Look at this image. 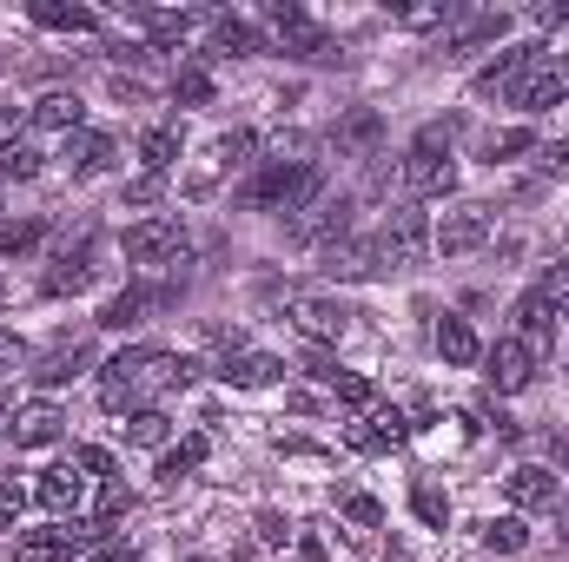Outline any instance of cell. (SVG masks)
I'll return each instance as SVG.
<instances>
[{
	"instance_id": "12",
	"label": "cell",
	"mask_w": 569,
	"mask_h": 562,
	"mask_svg": "<svg viewBox=\"0 0 569 562\" xmlns=\"http://www.w3.org/2000/svg\"><path fill=\"white\" fill-rule=\"evenodd\" d=\"M219 378L232 391H266V384H284V358H272V351H226Z\"/></svg>"
},
{
	"instance_id": "23",
	"label": "cell",
	"mask_w": 569,
	"mask_h": 562,
	"mask_svg": "<svg viewBox=\"0 0 569 562\" xmlns=\"http://www.w3.org/2000/svg\"><path fill=\"white\" fill-rule=\"evenodd\" d=\"M206 450H212V436H206V430H192L179 450H166V456H159V483H166V490H179V483L206 463Z\"/></svg>"
},
{
	"instance_id": "43",
	"label": "cell",
	"mask_w": 569,
	"mask_h": 562,
	"mask_svg": "<svg viewBox=\"0 0 569 562\" xmlns=\"http://www.w3.org/2000/svg\"><path fill=\"white\" fill-rule=\"evenodd\" d=\"M27 503H33V490H27L20 476H7V470H0V523H13Z\"/></svg>"
},
{
	"instance_id": "50",
	"label": "cell",
	"mask_w": 569,
	"mask_h": 562,
	"mask_svg": "<svg viewBox=\"0 0 569 562\" xmlns=\"http://www.w3.org/2000/svg\"><path fill=\"white\" fill-rule=\"evenodd\" d=\"M563 20H569V7H537V27H550V33H557Z\"/></svg>"
},
{
	"instance_id": "2",
	"label": "cell",
	"mask_w": 569,
	"mask_h": 562,
	"mask_svg": "<svg viewBox=\"0 0 569 562\" xmlns=\"http://www.w3.org/2000/svg\"><path fill=\"white\" fill-rule=\"evenodd\" d=\"M405 192L411 199H450L457 192V159H450V127H425L405 152Z\"/></svg>"
},
{
	"instance_id": "8",
	"label": "cell",
	"mask_w": 569,
	"mask_h": 562,
	"mask_svg": "<svg viewBox=\"0 0 569 562\" xmlns=\"http://www.w3.org/2000/svg\"><path fill=\"white\" fill-rule=\"evenodd\" d=\"M569 100V67L557 53H543L523 80H517V93H510V107H523V113H550V107H563Z\"/></svg>"
},
{
	"instance_id": "39",
	"label": "cell",
	"mask_w": 569,
	"mask_h": 562,
	"mask_svg": "<svg viewBox=\"0 0 569 562\" xmlns=\"http://www.w3.org/2000/svg\"><path fill=\"white\" fill-rule=\"evenodd\" d=\"M537 291H543V298H550V311L563 318V311H569V259H550V265H543V279H537Z\"/></svg>"
},
{
	"instance_id": "51",
	"label": "cell",
	"mask_w": 569,
	"mask_h": 562,
	"mask_svg": "<svg viewBox=\"0 0 569 562\" xmlns=\"http://www.w3.org/2000/svg\"><path fill=\"white\" fill-rule=\"evenodd\" d=\"M0 364H20V338L13 331H0Z\"/></svg>"
},
{
	"instance_id": "40",
	"label": "cell",
	"mask_w": 569,
	"mask_h": 562,
	"mask_svg": "<svg viewBox=\"0 0 569 562\" xmlns=\"http://www.w3.org/2000/svg\"><path fill=\"white\" fill-rule=\"evenodd\" d=\"M73 470H80V476H93V483H107V476H113V450L80 443V450H73Z\"/></svg>"
},
{
	"instance_id": "6",
	"label": "cell",
	"mask_w": 569,
	"mask_h": 562,
	"mask_svg": "<svg viewBox=\"0 0 569 562\" xmlns=\"http://www.w3.org/2000/svg\"><path fill=\"white\" fill-rule=\"evenodd\" d=\"M530 378H537V358H530V344H523V338H497V344L483 351V384H490L497 398L530 391Z\"/></svg>"
},
{
	"instance_id": "18",
	"label": "cell",
	"mask_w": 569,
	"mask_h": 562,
	"mask_svg": "<svg viewBox=\"0 0 569 562\" xmlns=\"http://www.w3.org/2000/svg\"><path fill=\"white\" fill-rule=\"evenodd\" d=\"M503 490H510L517 510H550V503H557V476H550L543 463H517V470L503 476Z\"/></svg>"
},
{
	"instance_id": "31",
	"label": "cell",
	"mask_w": 569,
	"mask_h": 562,
	"mask_svg": "<svg viewBox=\"0 0 569 562\" xmlns=\"http://www.w3.org/2000/svg\"><path fill=\"white\" fill-rule=\"evenodd\" d=\"M331 398H338V404H351V411H365V418H371V411L385 404V398H378V384H371V378H358V371H338Z\"/></svg>"
},
{
	"instance_id": "42",
	"label": "cell",
	"mask_w": 569,
	"mask_h": 562,
	"mask_svg": "<svg viewBox=\"0 0 569 562\" xmlns=\"http://www.w3.org/2000/svg\"><path fill=\"white\" fill-rule=\"evenodd\" d=\"M338 510H345L358 530H378V523H385V510H378L371 496H358V490H345V496H338Z\"/></svg>"
},
{
	"instance_id": "27",
	"label": "cell",
	"mask_w": 569,
	"mask_h": 562,
	"mask_svg": "<svg viewBox=\"0 0 569 562\" xmlns=\"http://www.w3.org/2000/svg\"><path fill=\"white\" fill-rule=\"evenodd\" d=\"M13 556L20 562H73V543H67L60 530H20Z\"/></svg>"
},
{
	"instance_id": "48",
	"label": "cell",
	"mask_w": 569,
	"mask_h": 562,
	"mask_svg": "<svg viewBox=\"0 0 569 562\" xmlns=\"http://www.w3.org/2000/svg\"><path fill=\"white\" fill-rule=\"evenodd\" d=\"M259 543H266V550H279V543H291V523H284L279 510H266V516H259Z\"/></svg>"
},
{
	"instance_id": "33",
	"label": "cell",
	"mask_w": 569,
	"mask_h": 562,
	"mask_svg": "<svg viewBox=\"0 0 569 562\" xmlns=\"http://www.w3.org/2000/svg\"><path fill=\"white\" fill-rule=\"evenodd\" d=\"M523 543H530L523 516H497V523H483V550H497V556H517Z\"/></svg>"
},
{
	"instance_id": "34",
	"label": "cell",
	"mask_w": 569,
	"mask_h": 562,
	"mask_svg": "<svg viewBox=\"0 0 569 562\" xmlns=\"http://www.w3.org/2000/svg\"><path fill=\"white\" fill-rule=\"evenodd\" d=\"M530 145H537L530 127H503V133H490V140H483V159H490V165H510V159H517V152H530Z\"/></svg>"
},
{
	"instance_id": "30",
	"label": "cell",
	"mask_w": 569,
	"mask_h": 562,
	"mask_svg": "<svg viewBox=\"0 0 569 562\" xmlns=\"http://www.w3.org/2000/svg\"><path fill=\"white\" fill-rule=\"evenodd\" d=\"M172 100H179V107H212V73H206L199 60H186V67L172 73Z\"/></svg>"
},
{
	"instance_id": "32",
	"label": "cell",
	"mask_w": 569,
	"mask_h": 562,
	"mask_svg": "<svg viewBox=\"0 0 569 562\" xmlns=\"http://www.w3.org/2000/svg\"><path fill=\"white\" fill-rule=\"evenodd\" d=\"M252 152H259V133H252V127H232V133H219V140H212V165H226V172H232V165H246Z\"/></svg>"
},
{
	"instance_id": "7",
	"label": "cell",
	"mask_w": 569,
	"mask_h": 562,
	"mask_svg": "<svg viewBox=\"0 0 569 562\" xmlns=\"http://www.w3.org/2000/svg\"><path fill=\"white\" fill-rule=\"evenodd\" d=\"M60 430H67V418H60L53 398H27V404H13V418H7V443H13V450H47V443H60Z\"/></svg>"
},
{
	"instance_id": "28",
	"label": "cell",
	"mask_w": 569,
	"mask_h": 562,
	"mask_svg": "<svg viewBox=\"0 0 569 562\" xmlns=\"http://www.w3.org/2000/svg\"><path fill=\"white\" fill-rule=\"evenodd\" d=\"M47 239V219H0V259H27Z\"/></svg>"
},
{
	"instance_id": "14",
	"label": "cell",
	"mask_w": 569,
	"mask_h": 562,
	"mask_svg": "<svg viewBox=\"0 0 569 562\" xmlns=\"http://www.w3.org/2000/svg\"><path fill=\"white\" fill-rule=\"evenodd\" d=\"M27 127H40V133H60V140H73V133L87 127V107H80V93H40V100L27 107Z\"/></svg>"
},
{
	"instance_id": "53",
	"label": "cell",
	"mask_w": 569,
	"mask_h": 562,
	"mask_svg": "<svg viewBox=\"0 0 569 562\" xmlns=\"http://www.w3.org/2000/svg\"><path fill=\"white\" fill-rule=\"evenodd\" d=\"M0 304H7V279H0Z\"/></svg>"
},
{
	"instance_id": "19",
	"label": "cell",
	"mask_w": 569,
	"mask_h": 562,
	"mask_svg": "<svg viewBox=\"0 0 569 562\" xmlns=\"http://www.w3.org/2000/svg\"><path fill=\"white\" fill-rule=\"evenodd\" d=\"M60 159H67V172H73V179H93V172H107V165H113V140H107V133H93V127H80L73 140L60 145Z\"/></svg>"
},
{
	"instance_id": "9",
	"label": "cell",
	"mask_w": 569,
	"mask_h": 562,
	"mask_svg": "<svg viewBox=\"0 0 569 562\" xmlns=\"http://www.w3.org/2000/svg\"><path fill=\"white\" fill-rule=\"evenodd\" d=\"M490 239V212L483 205H450L437 225H430V245L443 252V259H463V252H477Z\"/></svg>"
},
{
	"instance_id": "24",
	"label": "cell",
	"mask_w": 569,
	"mask_h": 562,
	"mask_svg": "<svg viewBox=\"0 0 569 562\" xmlns=\"http://www.w3.org/2000/svg\"><path fill=\"white\" fill-rule=\"evenodd\" d=\"M27 13H33V27H53V33H100V13H93V7H53V0H33Z\"/></svg>"
},
{
	"instance_id": "20",
	"label": "cell",
	"mask_w": 569,
	"mask_h": 562,
	"mask_svg": "<svg viewBox=\"0 0 569 562\" xmlns=\"http://www.w3.org/2000/svg\"><path fill=\"white\" fill-rule=\"evenodd\" d=\"M325 272H331V279H378V272H385V252L365 245V239H345V245L325 252Z\"/></svg>"
},
{
	"instance_id": "35",
	"label": "cell",
	"mask_w": 569,
	"mask_h": 562,
	"mask_svg": "<svg viewBox=\"0 0 569 562\" xmlns=\"http://www.w3.org/2000/svg\"><path fill=\"white\" fill-rule=\"evenodd\" d=\"M166 436H172L166 411H140V418H127V443H133V450H159Z\"/></svg>"
},
{
	"instance_id": "11",
	"label": "cell",
	"mask_w": 569,
	"mask_h": 562,
	"mask_svg": "<svg viewBox=\"0 0 569 562\" xmlns=\"http://www.w3.org/2000/svg\"><path fill=\"white\" fill-rule=\"evenodd\" d=\"M543 53H550V47L523 40V47H510L503 60H490V67H483L477 80H470V87H477V100H510V93H517V80H523V73H530V67H537Z\"/></svg>"
},
{
	"instance_id": "25",
	"label": "cell",
	"mask_w": 569,
	"mask_h": 562,
	"mask_svg": "<svg viewBox=\"0 0 569 562\" xmlns=\"http://www.w3.org/2000/svg\"><path fill=\"white\" fill-rule=\"evenodd\" d=\"M87 364H93V344H60V351H47V358H40L33 384H73Z\"/></svg>"
},
{
	"instance_id": "1",
	"label": "cell",
	"mask_w": 569,
	"mask_h": 562,
	"mask_svg": "<svg viewBox=\"0 0 569 562\" xmlns=\"http://www.w3.org/2000/svg\"><path fill=\"white\" fill-rule=\"evenodd\" d=\"M192 378H199V358H179L159 344H127L100 364V404L113 418H140V411H159L166 391H186Z\"/></svg>"
},
{
	"instance_id": "49",
	"label": "cell",
	"mask_w": 569,
	"mask_h": 562,
	"mask_svg": "<svg viewBox=\"0 0 569 562\" xmlns=\"http://www.w3.org/2000/svg\"><path fill=\"white\" fill-rule=\"evenodd\" d=\"M20 127H27V113H20V107H0V152L20 145Z\"/></svg>"
},
{
	"instance_id": "38",
	"label": "cell",
	"mask_w": 569,
	"mask_h": 562,
	"mask_svg": "<svg viewBox=\"0 0 569 562\" xmlns=\"http://www.w3.org/2000/svg\"><path fill=\"white\" fill-rule=\"evenodd\" d=\"M503 27H510L503 13H470V27H463V33L450 40V53H470V47H483V40H497Z\"/></svg>"
},
{
	"instance_id": "4",
	"label": "cell",
	"mask_w": 569,
	"mask_h": 562,
	"mask_svg": "<svg viewBox=\"0 0 569 562\" xmlns=\"http://www.w3.org/2000/svg\"><path fill=\"white\" fill-rule=\"evenodd\" d=\"M378 252H385V265L398 272V265H418L430 252V219L418 199H405V205H391V219H385V232H378Z\"/></svg>"
},
{
	"instance_id": "44",
	"label": "cell",
	"mask_w": 569,
	"mask_h": 562,
	"mask_svg": "<svg viewBox=\"0 0 569 562\" xmlns=\"http://www.w3.org/2000/svg\"><path fill=\"white\" fill-rule=\"evenodd\" d=\"M457 20V7H405L398 13V27H411V33H425V27H450Z\"/></svg>"
},
{
	"instance_id": "47",
	"label": "cell",
	"mask_w": 569,
	"mask_h": 562,
	"mask_svg": "<svg viewBox=\"0 0 569 562\" xmlns=\"http://www.w3.org/2000/svg\"><path fill=\"white\" fill-rule=\"evenodd\" d=\"M73 562H140V550H133L127 536H107L100 550H87V556H73Z\"/></svg>"
},
{
	"instance_id": "41",
	"label": "cell",
	"mask_w": 569,
	"mask_h": 562,
	"mask_svg": "<svg viewBox=\"0 0 569 562\" xmlns=\"http://www.w3.org/2000/svg\"><path fill=\"white\" fill-rule=\"evenodd\" d=\"M127 510H133V490H127L120 476H107V483H100V523H120Z\"/></svg>"
},
{
	"instance_id": "55",
	"label": "cell",
	"mask_w": 569,
	"mask_h": 562,
	"mask_svg": "<svg viewBox=\"0 0 569 562\" xmlns=\"http://www.w3.org/2000/svg\"><path fill=\"white\" fill-rule=\"evenodd\" d=\"M0 530H7V523H0Z\"/></svg>"
},
{
	"instance_id": "5",
	"label": "cell",
	"mask_w": 569,
	"mask_h": 562,
	"mask_svg": "<svg viewBox=\"0 0 569 562\" xmlns=\"http://www.w3.org/2000/svg\"><path fill=\"white\" fill-rule=\"evenodd\" d=\"M93 279H100V232H80L73 245L53 252V265H47L40 291H47V298H73V291H87Z\"/></svg>"
},
{
	"instance_id": "26",
	"label": "cell",
	"mask_w": 569,
	"mask_h": 562,
	"mask_svg": "<svg viewBox=\"0 0 569 562\" xmlns=\"http://www.w3.org/2000/svg\"><path fill=\"white\" fill-rule=\"evenodd\" d=\"M140 20H146V33H152V47H179V40H186V33L206 20V13H186V7H179V13H166V7H146Z\"/></svg>"
},
{
	"instance_id": "22",
	"label": "cell",
	"mask_w": 569,
	"mask_h": 562,
	"mask_svg": "<svg viewBox=\"0 0 569 562\" xmlns=\"http://www.w3.org/2000/svg\"><path fill=\"white\" fill-rule=\"evenodd\" d=\"M179 152H186L179 127H146V133H140V165L152 172V179H166V172L179 165Z\"/></svg>"
},
{
	"instance_id": "15",
	"label": "cell",
	"mask_w": 569,
	"mask_h": 562,
	"mask_svg": "<svg viewBox=\"0 0 569 562\" xmlns=\"http://www.w3.org/2000/svg\"><path fill=\"white\" fill-rule=\"evenodd\" d=\"M291 324H298L311 344H338V338H345V304H338V298H291Z\"/></svg>"
},
{
	"instance_id": "13",
	"label": "cell",
	"mask_w": 569,
	"mask_h": 562,
	"mask_svg": "<svg viewBox=\"0 0 569 562\" xmlns=\"http://www.w3.org/2000/svg\"><path fill=\"white\" fill-rule=\"evenodd\" d=\"M80 496H87V476H80L73 463H53V470H40V483H33V503H40V510H53L60 523L80 510Z\"/></svg>"
},
{
	"instance_id": "29",
	"label": "cell",
	"mask_w": 569,
	"mask_h": 562,
	"mask_svg": "<svg viewBox=\"0 0 569 562\" xmlns=\"http://www.w3.org/2000/svg\"><path fill=\"white\" fill-rule=\"evenodd\" d=\"M259 47L266 40L252 33V20H212V53H232L239 60V53H259Z\"/></svg>"
},
{
	"instance_id": "16",
	"label": "cell",
	"mask_w": 569,
	"mask_h": 562,
	"mask_svg": "<svg viewBox=\"0 0 569 562\" xmlns=\"http://www.w3.org/2000/svg\"><path fill=\"white\" fill-rule=\"evenodd\" d=\"M517 338L530 344V358H543V351L557 344V311H550L543 291H523V298H517Z\"/></svg>"
},
{
	"instance_id": "36",
	"label": "cell",
	"mask_w": 569,
	"mask_h": 562,
	"mask_svg": "<svg viewBox=\"0 0 569 562\" xmlns=\"http://www.w3.org/2000/svg\"><path fill=\"white\" fill-rule=\"evenodd\" d=\"M40 165H47V152H40V145H7V152H0V179H40Z\"/></svg>"
},
{
	"instance_id": "37",
	"label": "cell",
	"mask_w": 569,
	"mask_h": 562,
	"mask_svg": "<svg viewBox=\"0 0 569 562\" xmlns=\"http://www.w3.org/2000/svg\"><path fill=\"white\" fill-rule=\"evenodd\" d=\"M411 510H418L425 530H443V523H450V496H443L437 483H418V490H411Z\"/></svg>"
},
{
	"instance_id": "10",
	"label": "cell",
	"mask_w": 569,
	"mask_h": 562,
	"mask_svg": "<svg viewBox=\"0 0 569 562\" xmlns=\"http://www.w3.org/2000/svg\"><path fill=\"white\" fill-rule=\"evenodd\" d=\"M172 304V284H127V291H113L107 304H100V324L107 331H133V324H146L152 311H166Z\"/></svg>"
},
{
	"instance_id": "54",
	"label": "cell",
	"mask_w": 569,
	"mask_h": 562,
	"mask_svg": "<svg viewBox=\"0 0 569 562\" xmlns=\"http://www.w3.org/2000/svg\"><path fill=\"white\" fill-rule=\"evenodd\" d=\"M192 562H206V556H192Z\"/></svg>"
},
{
	"instance_id": "3",
	"label": "cell",
	"mask_w": 569,
	"mask_h": 562,
	"mask_svg": "<svg viewBox=\"0 0 569 562\" xmlns=\"http://www.w3.org/2000/svg\"><path fill=\"white\" fill-rule=\"evenodd\" d=\"M120 252H127L140 272L179 265V259H186V225H179V212H146V219H133V225L120 232Z\"/></svg>"
},
{
	"instance_id": "45",
	"label": "cell",
	"mask_w": 569,
	"mask_h": 562,
	"mask_svg": "<svg viewBox=\"0 0 569 562\" xmlns=\"http://www.w3.org/2000/svg\"><path fill=\"white\" fill-rule=\"evenodd\" d=\"M159 192H166V179H152V172H140V179H127V205H133V212H146V205H159Z\"/></svg>"
},
{
	"instance_id": "21",
	"label": "cell",
	"mask_w": 569,
	"mask_h": 562,
	"mask_svg": "<svg viewBox=\"0 0 569 562\" xmlns=\"http://www.w3.org/2000/svg\"><path fill=\"white\" fill-rule=\"evenodd\" d=\"M345 436H351V450H391V443H405V411L378 404L371 418H365V423H351Z\"/></svg>"
},
{
	"instance_id": "52",
	"label": "cell",
	"mask_w": 569,
	"mask_h": 562,
	"mask_svg": "<svg viewBox=\"0 0 569 562\" xmlns=\"http://www.w3.org/2000/svg\"><path fill=\"white\" fill-rule=\"evenodd\" d=\"M0 418H13V404H7V391H0Z\"/></svg>"
},
{
	"instance_id": "17",
	"label": "cell",
	"mask_w": 569,
	"mask_h": 562,
	"mask_svg": "<svg viewBox=\"0 0 569 562\" xmlns=\"http://www.w3.org/2000/svg\"><path fill=\"white\" fill-rule=\"evenodd\" d=\"M437 358H443L450 371H477V364H483V338H477L463 318L443 311V318H437Z\"/></svg>"
},
{
	"instance_id": "46",
	"label": "cell",
	"mask_w": 569,
	"mask_h": 562,
	"mask_svg": "<svg viewBox=\"0 0 569 562\" xmlns=\"http://www.w3.org/2000/svg\"><path fill=\"white\" fill-rule=\"evenodd\" d=\"M338 140H345V145H371V140H378V113H351V120L338 127Z\"/></svg>"
}]
</instances>
